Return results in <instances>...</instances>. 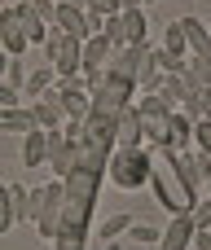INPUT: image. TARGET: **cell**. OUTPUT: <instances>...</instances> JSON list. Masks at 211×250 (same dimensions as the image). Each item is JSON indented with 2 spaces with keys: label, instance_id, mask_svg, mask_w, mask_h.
I'll return each mask as SVG.
<instances>
[{
  "label": "cell",
  "instance_id": "cell-1",
  "mask_svg": "<svg viewBox=\"0 0 211 250\" xmlns=\"http://www.w3.org/2000/svg\"><path fill=\"white\" fill-rule=\"evenodd\" d=\"M101 180H106V171L75 167V176L66 180V207H62V233L57 237H84L88 242V224H93V207H97Z\"/></svg>",
  "mask_w": 211,
  "mask_h": 250
},
{
  "label": "cell",
  "instance_id": "cell-2",
  "mask_svg": "<svg viewBox=\"0 0 211 250\" xmlns=\"http://www.w3.org/2000/svg\"><path fill=\"white\" fill-rule=\"evenodd\" d=\"M150 154H154V176H150V193H154V202H159L167 215H189L194 202H198L203 193H194V189L185 185V176L176 171V149L159 145V149H150Z\"/></svg>",
  "mask_w": 211,
  "mask_h": 250
},
{
  "label": "cell",
  "instance_id": "cell-3",
  "mask_svg": "<svg viewBox=\"0 0 211 250\" xmlns=\"http://www.w3.org/2000/svg\"><path fill=\"white\" fill-rule=\"evenodd\" d=\"M88 92H93V110L106 114V119H119L123 110L137 105V83L115 75V70H97L88 75Z\"/></svg>",
  "mask_w": 211,
  "mask_h": 250
},
{
  "label": "cell",
  "instance_id": "cell-4",
  "mask_svg": "<svg viewBox=\"0 0 211 250\" xmlns=\"http://www.w3.org/2000/svg\"><path fill=\"white\" fill-rule=\"evenodd\" d=\"M150 176H154V154H150V145H141V149H115V154H110L106 180H110L115 189H123V193L150 189Z\"/></svg>",
  "mask_w": 211,
  "mask_h": 250
},
{
  "label": "cell",
  "instance_id": "cell-5",
  "mask_svg": "<svg viewBox=\"0 0 211 250\" xmlns=\"http://www.w3.org/2000/svg\"><path fill=\"white\" fill-rule=\"evenodd\" d=\"M40 53H44V62L57 70V79L84 75V40H75V35H66V31L53 26V35H48V44H44Z\"/></svg>",
  "mask_w": 211,
  "mask_h": 250
},
{
  "label": "cell",
  "instance_id": "cell-6",
  "mask_svg": "<svg viewBox=\"0 0 211 250\" xmlns=\"http://www.w3.org/2000/svg\"><path fill=\"white\" fill-rule=\"evenodd\" d=\"M35 193H40V220H35L31 229H35V237H40V242H53V237L62 233V207H66V180H48V185H40Z\"/></svg>",
  "mask_w": 211,
  "mask_h": 250
},
{
  "label": "cell",
  "instance_id": "cell-7",
  "mask_svg": "<svg viewBox=\"0 0 211 250\" xmlns=\"http://www.w3.org/2000/svg\"><path fill=\"white\" fill-rule=\"evenodd\" d=\"M0 48H4V57H22V53L31 48L26 26H22V18H18V4H4V9H0Z\"/></svg>",
  "mask_w": 211,
  "mask_h": 250
},
{
  "label": "cell",
  "instance_id": "cell-8",
  "mask_svg": "<svg viewBox=\"0 0 211 250\" xmlns=\"http://www.w3.org/2000/svg\"><path fill=\"white\" fill-rule=\"evenodd\" d=\"M194 233H198L194 215H167V229L159 237V250H194Z\"/></svg>",
  "mask_w": 211,
  "mask_h": 250
},
{
  "label": "cell",
  "instance_id": "cell-9",
  "mask_svg": "<svg viewBox=\"0 0 211 250\" xmlns=\"http://www.w3.org/2000/svg\"><path fill=\"white\" fill-rule=\"evenodd\" d=\"M176 171L185 176V185H189L194 193H203V189H207V176H211V163L198 149H181V154H176Z\"/></svg>",
  "mask_w": 211,
  "mask_h": 250
},
{
  "label": "cell",
  "instance_id": "cell-10",
  "mask_svg": "<svg viewBox=\"0 0 211 250\" xmlns=\"http://www.w3.org/2000/svg\"><path fill=\"white\" fill-rule=\"evenodd\" d=\"M115 53H119V48H115V40H110V35H88V40H84V75L106 70Z\"/></svg>",
  "mask_w": 211,
  "mask_h": 250
},
{
  "label": "cell",
  "instance_id": "cell-11",
  "mask_svg": "<svg viewBox=\"0 0 211 250\" xmlns=\"http://www.w3.org/2000/svg\"><path fill=\"white\" fill-rule=\"evenodd\" d=\"M145 145V127H141V110H123L119 127H115V149H141Z\"/></svg>",
  "mask_w": 211,
  "mask_h": 250
},
{
  "label": "cell",
  "instance_id": "cell-12",
  "mask_svg": "<svg viewBox=\"0 0 211 250\" xmlns=\"http://www.w3.org/2000/svg\"><path fill=\"white\" fill-rule=\"evenodd\" d=\"M53 26L66 31V35H75V40H88V35H93V26H88V9H79V4H57Z\"/></svg>",
  "mask_w": 211,
  "mask_h": 250
},
{
  "label": "cell",
  "instance_id": "cell-13",
  "mask_svg": "<svg viewBox=\"0 0 211 250\" xmlns=\"http://www.w3.org/2000/svg\"><path fill=\"white\" fill-rule=\"evenodd\" d=\"M22 163L26 167H48V132L44 127H35V132L22 136Z\"/></svg>",
  "mask_w": 211,
  "mask_h": 250
},
{
  "label": "cell",
  "instance_id": "cell-14",
  "mask_svg": "<svg viewBox=\"0 0 211 250\" xmlns=\"http://www.w3.org/2000/svg\"><path fill=\"white\" fill-rule=\"evenodd\" d=\"M0 132H4V136H26V132H35V114H31V105L0 110Z\"/></svg>",
  "mask_w": 211,
  "mask_h": 250
},
{
  "label": "cell",
  "instance_id": "cell-15",
  "mask_svg": "<svg viewBox=\"0 0 211 250\" xmlns=\"http://www.w3.org/2000/svg\"><path fill=\"white\" fill-rule=\"evenodd\" d=\"M181 26H185L189 53H194V57H207V53H211V35H207V22H203V18H194V13H185V18H181Z\"/></svg>",
  "mask_w": 211,
  "mask_h": 250
},
{
  "label": "cell",
  "instance_id": "cell-16",
  "mask_svg": "<svg viewBox=\"0 0 211 250\" xmlns=\"http://www.w3.org/2000/svg\"><path fill=\"white\" fill-rule=\"evenodd\" d=\"M167 57H176V62H189V40H185V26H181V18L176 22H167V31H163V44H159Z\"/></svg>",
  "mask_w": 211,
  "mask_h": 250
},
{
  "label": "cell",
  "instance_id": "cell-17",
  "mask_svg": "<svg viewBox=\"0 0 211 250\" xmlns=\"http://www.w3.org/2000/svg\"><path fill=\"white\" fill-rule=\"evenodd\" d=\"M53 83H57V70L44 62V66H31V75H26V88H22V92H26V101H40Z\"/></svg>",
  "mask_w": 211,
  "mask_h": 250
},
{
  "label": "cell",
  "instance_id": "cell-18",
  "mask_svg": "<svg viewBox=\"0 0 211 250\" xmlns=\"http://www.w3.org/2000/svg\"><path fill=\"white\" fill-rule=\"evenodd\" d=\"M181 79H185V88H189V92H207V88H211V66L203 62V57H194V53H189V62H185V70H181Z\"/></svg>",
  "mask_w": 211,
  "mask_h": 250
},
{
  "label": "cell",
  "instance_id": "cell-19",
  "mask_svg": "<svg viewBox=\"0 0 211 250\" xmlns=\"http://www.w3.org/2000/svg\"><path fill=\"white\" fill-rule=\"evenodd\" d=\"M132 224H137V220H132L128 211H115V215H106V220H101L97 237H101V242H119L123 233H132Z\"/></svg>",
  "mask_w": 211,
  "mask_h": 250
},
{
  "label": "cell",
  "instance_id": "cell-20",
  "mask_svg": "<svg viewBox=\"0 0 211 250\" xmlns=\"http://www.w3.org/2000/svg\"><path fill=\"white\" fill-rule=\"evenodd\" d=\"M26 62L22 57H4V66H0V88H26Z\"/></svg>",
  "mask_w": 211,
  "mask_h": 250
},
{
  "label": "cell",
  "instance_id": "cell-21",
  "mask_svg": "<svg viewBox=\"0 0 211 250\" xmlns=\"http://www.w3.org/2000/svg\"><path fill=\"white\" fill-rule=\"evenodd\" d=\"M26 105H31V114H35V127H44V132H53V127L66 123V114H62L57 105H48V101H26Z\"/></svg>",
  "mask_w": 211,
  "mask_h": 250
},
{
  "label": "cell",
  "instance_id": "cell-22",
  "mask_svg": "<svg viewBox=\"0 0 211 250\" xmlns=\"http://www.w3.org/2000/svg\"><path fill=\"white\" fill-rule=\"evenodd\" d=\"M194 149L211 163V119H198V123H194Z\"/></svg>",
  "mask_w": 211,
  "mask_h": 250
},
{
  "label": "cell",
  "instance_id": "cell-23",
  "mask_svg": "<svg viewBox=\"0 0 211 250\" xmlns=\"http://www.w3.org/2000/svg\"><path fill=\"white\" fill-rule=\"evenodd\" d=\"M132 237H137V242H145V246H159V237H163V229H154V224H145V220H137V224H132Z\"/></svg>",
  "mask_w": 211,
  "mask_h": 250
},
{
  "label": "cell",
  "instance_id": "cell-24",
  "mask_svg": "<svg viewBox=\"0 0 211 250\" xmlns=\"http://www.w3.org/2000/svg\"><path fill=\"white\" fill-rule=\"evenodd\" d=\"M189 215H194V224H198V229H211V198H198Z\"/></svg>",
  "mask_w": 211,
  "mask_h": 250
},
{
  "label": "cell",
  "instance_id": "cell-25",
  "mask_svg": "<svg viewBox=\"0 0 211 250\" xmlns=\"http://www.w3.org/2000/svg\"><path fill=\"white\" fill-rule=\"evenodd\" d=\"M22 105V88H0V110H18Z\"/></svg>",
  "mask_w": 211,
  "mask_h": 250
},
{
  "label": "cell",
  "instance_id": "cell-26",
  "mask_svg": "<svg viewBox=\"0 0 211 250\" xmlns=\"http://www.w3.org/2000/svg\"><path fill=\"white\" fill-rule=\"evenodd\" d=\"M194 250H211V233H207V229L194 233Z\"/></svg>",
  "mask_w": 211,
  "mask_h": 250
},
{
  "label": "cell",
  "instance_id": "cell-27",
  "mask_svg": "<svg viewBox=\"0 0 211 250\" xmlns=\"http://www.w3.org/2000/svg\"><path fill=\"white\" fill-rule=\"evenodd\" d=\"M203 119H211V88L203 92Z\"/></svg>",
  "mask_w": 211,
  "mask_h": 250
},
{
  "label": "cell",
  "instance_id": "cell-28",
  "mask_svg": "<svg viewBox=\"0 0 211 250\" xmlns=\"http://www.w3.org/2000/svg\"><path fill=\"white\" fill-rule=\"evenodd\" d=\"M106 250H123V246H119V242H106Z\"/></svg>",
  "mask_w": 211,
  "mask_h": 250
},
{
  "label": "cell",
  "instance_id": "cell-29",
  "mask_svg": "<svg viewBox=\"0 0 211 250\" xmlns=\"http://www.w3.org/2000/svg\"><path fill=\"white\" fill-rule=\"evenodd\" d=\"M203 193H207V198H211V176H207V189H203Z\"/></svg>",
  "mask_w": 211,
  "mask_h": 250
},
{
  "label": "cell",
  "instance_id": "cell-30",
  "mask_svg": "<svg viewBox=\"0 0 211 250\" xmlns=\"http://www.w3.org/2000/svg\"><path fill=\"white\" fill-rule=\"evenodd\" d=\"M4 4H22V0H4Z\"/></svg>",
  "mask_w": 211,
  "mask_h": 250
},
{
  "label": "cell",
  "instance_id": "cell-31",
  "mask_svg": "<svg viewBox=\"0 0 211 250\" xmlns=\"http://www.w3.org/2000/svg\"><path fill=\"white\" fill-rule=\"evenodd\" d=\"M141 4H154V0H141Z\"/></svg>",
  "mask_w": 211,
  "mask_h": 250
},
{
  "label": "cell",
  "instance_id": "cell-32",
  "mask_svg": "<svg viewBox=\"0 0 211 250\" xmlns=\"http://www.w3.org/2000/svg\"><path fill=\"white\" fill-rule=\"evenodd\" d=\"M207 35H211V22H207Z\"/></svg>",
  "mask_w": 211,
  "mask_h": 250
},
{
  "label": "cell",
  "instance_id": "cell-33",
  "mask_svg": "<svg viewBox=\"0 0 211 250\" xmlns=\"http://www.w3.org/2000/svg\"><path fill=\"white\" fill-rule=\"evenodd\" d=\"M207 233H211V229H207Z\"/></svg>",
  "mask_w": 211,
  "mask_h": 250
}]
</instances>
